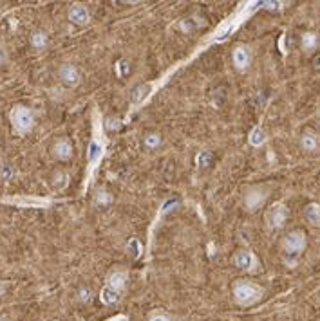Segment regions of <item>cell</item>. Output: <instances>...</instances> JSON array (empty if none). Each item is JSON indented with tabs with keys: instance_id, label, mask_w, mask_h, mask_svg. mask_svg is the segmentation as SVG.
I'll use <instances>...</instances> for the list:
<instances>
[{
	"instance_id": "6da1fadb",
	"label": "cell",
	"mask_w": 320,
	"mask_h": 321,
	"mask_svg": "<svg viewBox=\"0 0 320 321\" xmlns=\"http://www.w3.org/2000/svg\"><path fill=\"white\" fill-rule=\"evenodd\" d=\"M264 291L262 287L255 285L251 282H244V280H239L234 285V298L241 307H250V305L257 303V301L262 298Z\"/></svg>"
},
{
	"instance_id": "7a4b0ae2",
	"label": "cell",
	"mask_w": 320,
	"mask_h": 321,
	"mask_svg": "<svg viewBox=\"0 0 320 321\" xmlns=\"http://www.w3.org/2000/svg\"><path fill=\"white\" fill-rule=\"evenodd\" d=\"M9 117H11L13 129L17 130L18 134H27L35 126V116H33V112L27 107H22V105H17V107L11 110V116Z\"/></svg>"
},
{
	"instance_id": "3957f363",
	"label": "cell",
	"mask_w": 320,
	"mask_h": 321,
	"mask_svg": "<svg viewBox=\"0 0 320 321\" xmlns=\"http://www.w3.org/2000/svg\"><path fill=\"white\" fill-rule=\"evenodd\" d=\"M282 249L286 254L297 256L306 249V235L302 231H291L286 235L284 242H282Z\"/></svg>"
},
{
	"instance_id": "277c9868",
	"label": "cell",
	"mask_w": 320,
	"mask_h": 321,
	"mask_svg": "<svg viewBox=\"0 0 320 321\" xmlns=\"http://www.w3.org/2000/svg\"><path fill=\"white\" fill-rule=\"evenodd\" d=\"M232 60H234V65L237 71H246L250 67L251 61V52L246 45H239V47L234 49V54H232Z\"/></svg>"
},
{
	"instance_id": "5b68a950",
	"label": "cell",
	"mask_w": 320,
	"mask_h": 321,
	"mask_svg": "<svg viewBox=\"0 0 320 321\" xmlns=\"http://www.w3.org/2000/svg\"><path fill=\"white\" fill-rule=\"evenodd\" d=\"M234 264H235V267H239V269L255 271L257 260H255V256L250 253V251H237V253H235V256H234Z\"/></svg>"
},
{
	"instance_id": "8992f818",
	"label": "cell",
	"mask_w": 320,
	"mask_h": 321,
	"mask_svg": "<svg viewBox=\"0 0 320 321\" xmlns=\"http://www.w3.org/2000/svg\"><path fill=\"white\" fill-rule=\"evenodd\" d=\"M60 80L67 87H76L80 83V71L74 65H64L60 69Z\"/></svg>"
},
{
	"instance_id": "52a82bcc",
	"label": "cell",
	"mask_w": 320,
	"mask_h": 321,
	"mask_svg": "<svg viewBox=\"0 0 320 321\" xmlns=\"http://www.w3.org/2000/svg\"><path fill=\"white\" fill-rule=\"evenodd\" d=\"M89 11H87L85 6L82 4H74L73 8L69 9V20L76 26H87L89 24Z\"/></svg>"
},
{
	"instance_id": "ba28073f",
	"label": "cell",
	"mask_w": 320,
	"mask_h": 321,
	"mask_svg": "<svg viewBox=\"0 0 320 321\" xmlns=\"http://www.w3.org/2000/svg\"><path fill=\"white\" fill-rule=\"evenodd\" d=\"M286 220H288V210L282 204L275 206L268 213V222L272 227H282L286 224Z\"/></svg>"
},
{
	"instance_id": "9c48e42d",
	"label": "cell",
	"mask_w": 320,
	"mask_h": 321,
	"mask_svg": "<svg viewBox=\"0 0 320 321\" xmlns=\"http://www.w3.org/2000/svg\"><path fill=\"white\" fill-rule=\"evenodd\" d=\"M264 201H266V191H264L262 188H251L250 191L244 195V202H246V206L250 210L259 208Z\"/></svg>"
},
{
	"instance_id": "30bf717a",
	"label": "cell",
	"mask_w": 320,
	"mask_h": 321,
	"mask_svg": "<svg viewBox=\"0 0 320 321\" xmlns=\"http://www.w3.org/2000/svg\"><path fill=\"white\" fill-rule=\"evenodd\" d=\"M127 280H129V276H127L125 271H113V273L109 274L107 285L121 294V291H123L125 285H127Z\"/></svg>"
},
{
	"instance_id": "8fae6325",
	"label": "cell",
	"mask_w": 320,
	"mask_h": 321,
	"mask_svg": "<svg viewBox=\"0 0 320 321\" xmlns=\"http://www.w3.org/2000/svg\"><path fill=\"white\" fill-rule=\"evenodd\" d=\"M300 146L306 152H318L320 150V136L315 132H306L300 139Z\"/></svg>"
},
{
	"instance_id": "7c38bea8",
	"label": "cell",
	"mask_w": 320,
	"mask_h": 321,
	"mask_svg": "<svg viewBox=\"0 0 320 321\" xmlns=\"http://www.w3.org/2000/svg\"><path fill=\"white\" fill-rule=\"evenodd\" d=\"M55 155L62 161H67V159L73 157V145H71L67 139H60V141L55 145Z\"/></svg>"
},
{
	"instance_id": "4fadbf2b",
	"label": "cell",
	"mask_w": 320,
	"mask_h": 321,
	"mask_svg": "<svg viewBox=\"0 0 320 321\" xmlns=\"http://www.w3.org/2000/svg\"><path fill=\"white\" fill-rule=\"evenodd\" d=\"M306 219L309 224H313V226L320 227V204H309L306 208Z\"/></svg>"
},
{
	"instance_id": "5bb4252c",
	"label": "cell",
	"mask_w": 320,
	"mask_h": 321,
	"mask_svg": "<svg viewBox=\"0 0 320 321\" xmlns=\"http://www.w3.org/2000/svg\"><path fill=\"white\" fill-rule=\"evenodd\" d=\"M31 45L35 49H38V51H42V49L47 47V34L42 33V31H36V33L31 34Z\"/></svg>"
},
{
	"instance_id": "9a60e30c",
	"label": "cell",
	"mask_w": 320,
	"mask_h": 321,
	"mask_svg": "<svg viewBox=\"0 0 320 321\" xmlns=\"http://www.w3.org/2000/svg\"><path fill=\"white\" fill-rule=\"evenodd\" d=\"M100 298H101V301H103L105 305H113V303H116V301L120 300V292L114 291V289H111L109 285H105L103 291H101Z\"/></svg>"
},
{
	"instance_id": "2e32d148",
	"label": "cell",
	"mask_w": 320,
	"mask_h": 321,
	"mask_svg": "<svg viewBox=\"0 0 320 321\" xmlns=\"http://www.w3.org/2000/svg\"><path fill=\"white\" fill-rule=\"evenodd\" d=\"M266 143V134L262 132V129H253L250 132V145L251 146H262Z\"/></svg>"
},
{
	"instance_id": "e0dca14e",
	"label": "cell",
	"mask_w": 320,
	"mask_h": 321,
	"mask_svg": "<svg viewBox=\"0 0 320 321\" xmlns=\"http://www.w3.org/2000/svg\"><path fill=\"white\" fill-rule=\"evenodd\" d=\"M316 43H318V40H316L315 33L302 34V49L304 51H313V49L316 47Z\"/></svg>"
},
{
	"instance_id": "ac0fdd59",
	"label": "cell",
	"mask_w": 320,
	"mask_h": 321,
	"mask_svg": "<svg viewBox=\"0 0 320 321\" xmlns=\"http://www.w3.org/2000/svg\"><path fill=\"white\" fill-rule=\"evenodd\" d=\"M145 146L147 148H150V150H154V148H157L159 146V143H161V137L159 136H156V134H150V136H147L145 137Z\"/></svg>"
},
{
	"instance_id": "d6986e66",
	"label": "cell",
	"mask_w": 320,
	"mask_h": 321,
	"mask_svg": "<svg viewBox=\"0 0 320 321\" xmlns=\"http://www.w3.org/2000/svg\"><path fill=\"white\" fill-rule=\"evenodd\" d=\"M210 161H212V154H210V152H201L199 155H197V164H199V166H208V163H210Z\"/></svg>"
},
{
	"instance_id": "ffe728a7",
	"label": "cell",
	"mask_w": 320,
	"mask_h": 321,
	"mask_svg": "<svg viewBox=\"0 0 320 321\" xmlns=\"http://www.w3.org/2000/svg\"><path fill=\"white\" fill-rule=\"evenodd\" d=\"M111 201H113V197H111L107 191H101L100 195L96 197V204H98V206H107Z\"/></svg>"
},
{
	"instance_id": "44dd1931",
	"label": "cell",
	"mask_w": 320,
	"mask_h": 321,
	"mask_svg": "<svg viewBox=\"0 0 320 321\" xmlns=\"http://www.w3.org/2000/svg\"><path fill=\"white\" fill-rule=\"evenodd\" d=\"M148 321H172V319H170L165 312H154L150 317H148Z\"/></svg>"
},
{
	"instance_id": "7402d4cb",
	"label": "cell",
	"mask_w": 320,
	"mask_h": 321,
	"mask_svg": "<svg viewBox=\"0 0 320 321\" xmlns=\"http://www.w3.org/2000/svg\"><path fill=\"white\" fill-rule=\"evenodd\" d=\"M264 6H268V9H279L281 8V2H264Z\"/></svg>"
},
{
	"instance_id": "603a6c76",
	"label": "cell",
	"mask_w": 320,
	"mask_h": 321,
	"mask_svg": "<svg viewBox=\"0 0 320 321\" xmlns=\"http://www.w3.org/2000/svg\"><path fill=\"white\" fill-rule=\"evenodd\" d=\"M4 292H6V283H2L0 282V298L4 296Z\"/></svg>"
},
{
	"instance_id": "cb8c5ba5",
	"label": "cell",
	"mask_w": 320,
	"mask_h": 321,
	"mask_svg": "<svg viewBox=\"0 0 320 321\" xmlns=\"http://www.w3.org/2000/svg\"><path fill=\"white\" fill-rule=\"evenodd\" d=\"M6 61V54H4V51H2V49H0V65L4 63Z\"/></svg>"
},
{
	"instance_id": "d4e9b609",
	"label": "cell",
	"mask_w": 320,
	"mask_h": 321,
	"mask_svg": "<svg viewBox=\"0 0 320 321\" xmlns=\"http://www.w3.org/2000/svg\"><path fill=\"white\" fill-rule=\"evenodd\" d=\"M111 321H127V319L123 316H120V317H114V319H111Z\"/></svg>"
},
{
	"instance_id": "484cf974",
	"label": "cell",
	"mask_w": 320,
	"mask_h": 321,
	"mask_svg": "<svg viewBox=\"0 0 320 321\" xmlns=\"http://www.w3.org/2000/svg\"><path fill=\"white\" fill-rule=\"evenodd\" d=\"M0 321H9L8 317H4V316H0Z\"/></svg>"
}]
</instances>
